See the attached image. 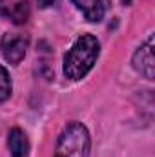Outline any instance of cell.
<instances>
[{
  "instance_id": "obj_9",
  "label": "cell",
  "mask_w": 155,
  "mask_h": 157,
  "mask_svg": "<svg viewBox=\"0 0 155 157\" xmlns=\"http://www.w3.org/2000/svg\"><path fill=\"white\" fill-rule=\"evenodd\" d=\"M39 2L40 7H49V6H53V4H57L59 0H37Z\"/></svg>"
},
{
  "instance_id": "obj_1",
  "label": "cell",
  "mask_w": 155,
  "mask_h": 157,
  "mask_svg": "<svg viewBox=\"0 0 155 157\" xmlns=\"http://www.w3.org/2000/svg\"><path fill=\"white\" fill-rule=\"evenodd\" d=\"M100 53V44L93 35H82L64 57V75L70 80H80L95 66Z\"/></svg>"
},
{
  "instance_id": "obj_3",
  "label": "cell",
  "mask_w": 155,
  "mask_h": 157,
  "mask_svg": "<svg viewBox=\"0 0 155 157\" xmlns=\"http://www.w3.org/2000/svg\"><path fill=\"white\" fill-rule=\"evenodd\" d=\"M28 44H29L28 37H24L20 33H7V35H4L2 42H0L4 59L9 64H18L24 59L26 51H28Z\"/></svg>"
},
{
  "instance_id": "obj_6",
  "label": "cell",
  "mask_w": 155,
  "mask_h": 157,
  "mask_svg": "<svg viewBox=\"0 0 155 157\" xmlns=\"http://www.w3.org/2000/svg\"><path fill=\"white\" fill-rule=\"evenodd\" d=\"M71 2H73V6H77L78 11H82V15L89 22L102 20V17L108 11V6H110V0H71Z\"/></svg>"
},
{
  "instance_id": "obj_4",
  "label": "cell",
  "mask_w": 155,
  "mask_h": 157,
  "mask_svg": "<svg viewBox=\"0 0 155 157\" xmlns=\"http://www.w3.org/2000/svg\"><path fill=\"white\" fill-rule=\"evenodd\" d=\"M133 66L135 70L144 75L146 78L155 77V59H153V37H148V40L135 51L133 55Z\"/></svg>"
},
{
  "instance_id": "obj_10",
  "label": "cell",
  "mask_w": 155,
  "mask_h": 157,
  "mask_svg": "<svg viewBox=\"0 0 155 157\" xmlns=\"http://www.w3.org/2000/svg\"><path fill=\"white\" fill-rule=\"evenodd\" d=\"M122 2H124V4H131V0H122Z\"/></svg>"
},
{
  "instance_id": "obj_2",
  "label": "cell",
  "mask_w": 155,
  "mask_h": 157,
  "mask_svg": "<svg viewBox=\"0 0 155 157\" xmlns=\"http://www.w3.org/2000/svg\"><path fill=\"white\" fill-rule=\"evenodd\" d=\"M89 133L82 122H68L59 135L53 157H89Z\"/></svg>"
},
{
  "instance_id": "obj_5",
  "label": "cell",
  "mask_w": 155,
  "mask_h": 157,
  "mask_svg": "<svg viewBox=\"0 0 155 157\" xmlns=\"http://www.w3.org/2000/svg\"><path fill=\"white\" fill-rule=\"evenodd\" d=\"M0 15L9 18L13 24H26L29 18L28 0H0Z\"/></svg>"
},
{
  "instance_id": "obj_8",
  "label": "cell",
  "mask_w": 155,
  "mask_h": 157,
  "mask_svg": "<svg viewBox=\"0 0 155 157\" xmlns=\"http://www.w3.org/2000/svg\"><path fill=\"white\" fill-rule=\"evenodd\" d=\"M11 95V78L4 66H0V101L9 99Z\"/></svg>"
},
{
  "instance_id": "obj_7",
  "label": "cell",
  "mask_w": 155,
  "mask_h": 157,
  "mask_svg": "<svg viewBox=\"0 0 155 157\" xmlns=\"http://www.w3.org/2000/svg\"><path fill=\"white\" fill-rule=\"evenodd\" d=\"M7 146H9L11 157H26L28 152H29L28 137H26V133L20 128H13L9 132V135H7Z\"/></svg>"
}]
</instances>
